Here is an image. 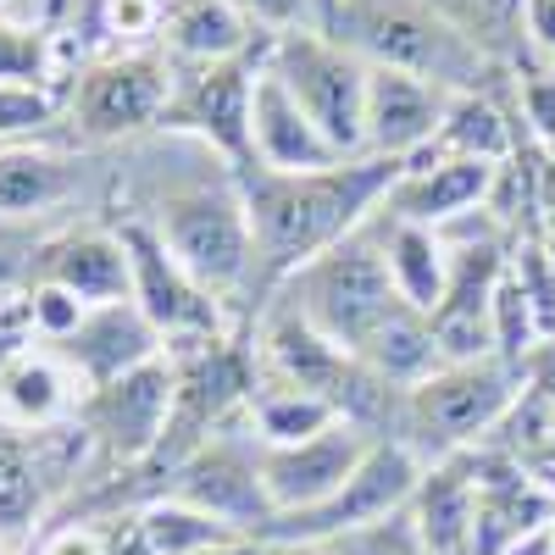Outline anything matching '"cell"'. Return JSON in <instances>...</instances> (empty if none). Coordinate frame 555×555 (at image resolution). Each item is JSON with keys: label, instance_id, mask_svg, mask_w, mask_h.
Masks as SVG:
<instances>
[{"label": "cell", "instance_id": "cell-19", "mask_svg": "<svg viewBox=\"0 0 555 555\" xmlns=\"http://www.w3.org/2000/svg\"><path fill=\"white\" fill-rule=\"evenodd\" d=\"M411 522L423 533L428 555H473V512H478V483L467 455H444L423 467V483L411 494Z\"/></svg>", "mask_w": 555, "mask_h": 555}, {"label": "cell", "instance_id": "cell-37", "mask_svg": "<svg viewBox=\"0 0 555 555\" xmlns=\"http://www.w3.org/2000/svg\"><path fill=\"white\" fill-rule=\"evenodd\" d=\"M522 44L555 67V0H528L522 7Z\"/></svg>", "mask_w": 555, "mask_h": 555}, {"label": "cell", "instance_id": "cell-25", "mask_svg": "<svg viewBox=\"0 0 555 555\" xmlns=\"http://www.w3.org/2000/svg\"><path fill=\"white\" fill-rule=\"evenodd\" d=\"M44 505V467L34 434L0 423V539H23Z\"/></svg>", "mask_w": 555, "mask_h": 555}, {"label": "cell", "instance_id": "cell-8", "mask_svg": "<svg viewBox=\"0 0 555 555\" xmlns=\"http://www.w3.org/2000/svg\"><path fill=\"white\" fill-rule=\"evenodd\" d=\"M261 56H228V62H172V89L162 128L195 133L211 151H222L228 172L250 167V95H256Z\"/></svg>", "mask_w": 555, "mask_h": 555}, {"label": "cell", "instance_id": "cell-4", "mask_svg": "<svg viewBox=\"0 0 555 555\" xmlns=\"http://www.w3.org/2000/svg\"><path fill=\"white\" fill-rule=\"evenodd\" d=\"M261 67L284 78V89L300 101V112L322 128V139L350 162L366 156V67L350 44H339L328 28L278 34L261 44Z\"/></svg>", "mask_w": 555, "mask_h": 555}, {"label": "cell", "instance_id": "cell-9", "mask_svg": "<svg viewBox=\"0 0 555 555\" xmlns=\"http://www.w3.org/2000/svg\"><path fill=\"white\" fill-rule=\"evenodd\" d=\"M172 411H178V366L172 356H156L106 389H89L78 405V423L117 461H145L172 434Z\"/></svg>", "mask_w": 555, "mask_h": 555}, {"label": "cell", "instance_id": "cell-21", "mask_svg": "<svg viewBox=\"0 0 555 555\" xmlns=\"http://www.w3.org/2000/svg\"><path fill=\"white\" fill-rule=\"evenodd\" d=\"M73 405H83L78 378L51 345L44 350L34 345L28 356H17L7 373H0V423L7 428H23V434L56 428V423H67Z\"/></svg>", "mask_w": 555, "mask_h": 555}, {"label": "cell", "instance_id": "cell-7", "mask_svg": "<svg viewBox=\"0 0 555 555\" xmlns=\"http://www.w3.org/2000/svg\"><path fill=\"white\" fill-rule=\"evenodd\" d=\"M423 467H428V461L416 455L405 439H378L373 450L361 455V467L345 478V489L334 500H322L317 512H300V517H278L261 539L267 544H284V539H295V544H328V539L356 533L366 522H384V517H395V512L411 505L416 483H423Z\"/></svg>", "mask_w": 555, "mask_h": 555}, {"label": "cell", "instance_id": "cell-16", "mask_svg": "<svg viewBox=\"0 0 555 555\" xmlns=\"http://www.w3.org/2000/svg\"><path fill=\"white\" fill-rule=\"evenodd\" d=\"M489 183H494V162H461V156H439V151H423L411 156L395 178V190L384 195V217H400V222H423V228H444L455 217H467L473 206L483 211L489 201Z\"/></svg>", "mask_w": 555, "mask_h": 555}, {"label": "cell", "instance_id": "cell-33", "mask_svg": "<svg viewBox=\"0 0 555 555\" xmlns=\"http://www.w3.org/2000/svg\"><path fill=\"white\" fill-rule=\"evenodd\" d=\"M250 28L267 39L278 34H300V28H328V0H228Z\"/></svg>", "mask_w": 555, "mask_h": 555}, {"label": "cell", "instance_id": "cell-32", "mask_svg": "<svg viewBox=\"0 0 555 555\" xmlns=\"http://www.w3.org/2000/svg\"><path fill=\"white\" fill-rule=\"evenodd\" d=\"M28 317H34V334H39L44 345H67V339L83 328L89 306H83L73 289H62V284H44V278H34V289H28Z\"/></svg>", "mask_w": 555, "mask_h": 555}, {"label": "cell", "instance_id": "cell-15", "mask_svg": "<svg viewBox=\"0 0 555 555\" xmlns=\"http://www.w3.org/2000/svg\"><path fill=\"white\" fill-rule=\"evenodd\" d=\"M444 106H450V89L395 67H373L366 73V156H384V162L423 156L444 122Z\"/></svg>", "mask_w": 555, "mask_h": 555}, {"label": "cell", "instance_id": "cell-28", "mask_svg": "<svg viewBox=\"0 0 555 555\" xmlns=\"http://www.w3.org/2000/svg\"><path fill=\"white\" fill-rule=\"evenodd\" d=\"M428 7L489 62L512 56L522 44V7L528 0H428Z\"/></svg>", "mask_w": 555, "mask_h": 555}, {"label": "cell", "instance_id": "cell-46", "mask_svg": "<svg viewBox=\"0 0 555 555\" xmlns=\"http://www.w3.org/2000/svg\"><path fill=\"white\" fill-rule=\"evenodd\" d=\"M328 7H334V0H328Z\"/></svg>", "mask_w": 555, "mask_h": 555}, {"label": "cell", "instance_id": "cell-20", "mask_svg": "<svg viewBox=\"0 0 555 555\" xmlns=\"http://www.w3.org/2000/svg\"><path fill=\"white\" fill-rule=\"evenodd\" d=\"M373 240L389 261V278H395V295L405 306H416L423 317L439 311L444 300V284H450V240L439 228H423V222H400V217H373Z\"/></svg>", "mask_w": 555, "mask_h": 555}, {"label": "cell", "instance_id": "cell-42", "mask_svg": "<svg viewBox=\"0 0 555 555\" xmlns=\"http://www.w3.org/2000/svg\"><path fill=\"white\" fill-rule=\"evenodd\" d=\"M201 555H267V539H228V544H211Z\"/></svg>", "mask_w": 555, "mask_h": 555}, {"label": "cell", "instance_id": "cell-13", "mask_svg": "<svg viewBox=\"0 0 555 555\" xmlns=\"http://www.w3.org/2000/svg\"><path fill=\"white\" fill-rule=\"evenodd\" d=\"M167 89L172 67H162L156 56H112L89 67L83 83L73 89V117L89 139H122L133 128L162 122Z\"/></svg>", "mask_w": 555, "mask_h": 555}, {"label": "cell", "instance_id": "cell-5", "mask_svg": "<svg viewBox=\"0 0 555 555\" xmlns=\"http://www.w3.org/2000/svg\"><path fill=\"white\" fill-rule=\"evenodd\" d=\"M295 295L289 306L311 322L317 334H328L339 350H361V339L378 328V322L400 306L395 295V278H389V261L373 240V228L350 234L345 245H334L328 256H317L311 267H300L295 278Z\"/></svg>", "mask_w": 555, "mask_h": 555}, {"label": "cell", "instance_id": "cell-43", "mask_svg": "<svg viewBox=\"0 0 555 555\" xmlns=\"http://www.w3.org/2000/svg\"><path fill=\"white\" fill-rule=\"evenodd\" d=\"M267 555H328V544H295V539H284V544H267Z\"/></svg>", "mask_w": 555, "mask_h": 555}, {"label": "cell", "instance_id": "cell-23", "mask_svg": "<svg viewBox=\"0 0 555 555\" xmlns=\"http://www.w3.org/2000/svg\"><path fill=\"white\" fill-rule=\"evenodd\" d=\"M162 39L172 44V62H228L250 56L256 28L228 0H162Z\"/></svg>", "mask_w": 555, "mask_h": 555}, {"label": "cell", "instance_id": "cell-6", "mask_svg": "<svg viewBox=\"0 0 555 555\" xmlns=\"http://www.w3.org/2000/svg\"><path fill=\"white\" fill-rule=\"evenodd\" d=\"M156 234L167 256L217 300L234 295L256 267V228L240 183H217V190L201 183V190L167 195L156 211Z\"/></svg>", "mask_w": 555, "mask_h": 555}, {"label": "cell", "instance_id": "cell-1", "mask_svg": "<svg viewBox=\"0 0 555 555\" xmlns=\"http://www.w3.org/2000/svg\"><path fill=\"white\" fill-rule=\"evenodd\" d=\"M405 162L384 156H350L322 172H267L240 167L234 183L245 195L250 228H256V261L267 278H295L317 256H328L350 234H361L378 217L384 195L395 190Z\"/></svg>", "mask_w": 555, "mask_h": 555}, {"label": "cell", "instance_id": "cell-3", "mask_svg": "<svg viewBox=\"0 0 555 555\" xmlns=\"http://www.w3.org/2000/svg\"><path fill=\"white\" fill-rule=\"evenodd\" d=\"M522 395V373L494 356L483 361H444L439 373H428L416 389L400 400V439L411 450H434V461L478 450L494 439L505 423V411Z\"/></svg>", "mask_w": 555, "mask_h": 555}, {"label": "cell", "instance_id": "cell-17", "mask_svg": "<svg viewBox=\"0 0 555 555\" xmlns=\"http://www.w3.org/2000/svg\"><path fill=\"white\" fill-rule=\"evenodd\" d=\"M83 389H106L117 384L122 373L145 366L162 356V334L151 328V317L139 311L133 300H112V306H89L83 328L67 339V345H51Z\"/></svg>", "mask_w": 555, "mask_h": 555}, {"label": "cell", "instance_id": "cell-26", "mask_svg": "<svg viewBox=\"0 0 555 555\" xmlns=\"http://www.w3.org/2000/svg\"><path fill=\"white\" fill-rule=\"evenodd\" d=\"M345 416L311 395V389H289V384H272L261 395H250V428H256V444H300V439H317L328 434Z\"/></svg>", "mask_w": 555, "mask_h": 555}, {"label": "cell", "instance_id": "cell-40", "mask_svg": "<svg viewBox=\"0 0 555 555\" xmlns=\"http://www.w3.org/2000/svg\"><path fill=\"white\" fill-rule=\"evenodd\" d=\"M539 234H555V172L544 167V195H539Z\"/></svg>", "mask_w": 555, "mask_h": 555}, {"label": "cell", "instance_id": "cell-27", "mask_svg": "<svg viewBox=\"0 0 555 555\" xmlns=\"http://www.w3.org/2000/svg\"><path fill=\"white\" fill-rule=\"evenodd\" d=\"M67 195V162L51 151H28V145H7L0 151V217L17 211H39Z\"/></svg>", "mask_w": 555, "mask_h": 555}, {"label": "cell", "instance_id": "cell-22", "mask_svg": "<svg viewBox=\"0 0 555 555\" xmlns=\"http://www.w3.org/2000/svg\"><path fill=\"white\" fill-rule=\"evenodd\" d=\"M39 278L73 289L83 306H112V300H128V289H133L128 250L117 234H67L56 245H44Z\"/></svg>", "mask_w": 555, "mask_h": 555}, {"label": "cell", "instance_id": "cell-30", "mask_svg": "<svg viewBox=\"0 0 555 555\" xmlns=\"http://www.w3.org/2000/svg\"><path fill=\"white\" fill-rule=\"evenodd\" d=\"M44 78H51V39L0 12V83L44 89Z\"/></svg>", "mask_w": 555, "mask_h": 555}, {"label": "cell", "instance_id": "cell-14", "mask_svg": "<svg viewBox=\"0 0 555 555\" xmlns=\"http://www.w3.org/2000/svg\"><path fill=\"white\" fill-rule=\"evenodd\" d=\"M167 494L195 505L206 517H217L222 528H234L245 539H261L272 528V500L261 489V467H256V455H240V450H222V444L195 450L178 467Z\"/></svg>", "mask_w": 555, "mask_h": 555}, {"label": "cell", "instance_id": "cell-10", "mask_svg": "<svg viewBox=\"0 0 555 555\" xmlns=\"http://www.w3.org/2000/svg\"><path fill=\"white\" fill-rule=\"evenodd\" d=\"M117 240L128 250V278L133 289L128 300L151 317V328L172 345H190V339H222V311H217V295H206L190 272H183L156 228L145 222H122Z\"/></svg>", "mask_w": 555, "mask_h": 555}, {"label": "cell", "instance_id": "cell-34", "mask_svg": "<svg viewBox=\"0 0 555 555\" xmlns=\"http://www.w3.org/2000/svg\"><path fill=\"white\" fill-rule=\"evenodd\" d=\"M56 117V101L44 89H28V83H0V145H12L23 133H39L51 128Z\"/></svg>", "mask_w": 555, "mask_h": 555}, {"label": "cell", "instance_id": "cell-44", "mask_svg": "<svg viewBox=\"0 0 555 555\" xmlns=\"http://www.w3.org/2000/svg\"><path fill=\"white\" fill-rule=\"evenodd\" d=\"M539 245H544V256H550V267H555V234H539Z\"/></svg>", "mask_w": 555, "mask_h": 555}, {"label": "cell", "instance_id": "cell-11", "mask_svg": "<svg viewBox=\"0 0 555 555\" xmlns=\"http://www.w3.org/2000/svg\"><path fill=\"white\" fill-rule=\"evenodd\" d=\"M373 444H378V434H366L356 423H334L328 434L300 439V444H256V467H261V489L272 500V522L317 512L322 500H334Z\"/></svg>", "mask_w": 555, "mask_h": 555}, {"label": "cell", "instance_id": "cell-31", "mask_svg": "<svg viewBox=\"0 0 555 555\" xmlns=\"http://www.w3.org/2000/svg\"><path fill=\"white\" fill-rule=\"evenodd\" d=\"M328 555H428V550H423V533H416L411 512H395L384 522H366L356 533L328 539Z\"/></svg>", "mask_w": 555, "mask_h": 555}, {"label": "cell", "instance_id": "cell-39", "mask_svg": "<svg viewBox=\"0 0 555 555\" xmlns=\"http://www.w3.org/2000/svg\"><path fill=\"white\" fill-rule=\"evenodd\" d=\"M44 555H106V539L95 528H62L51 544H44Z\"/></svg>", "mask_w": 555, "mask_h": 555}, {"label": "cell", "instance_id": "cell-36", "mask_svg": "<svg viewBox=\"0 0 555 555\" xmlns=\"http://www.w3.org/2000/svg\"><path fill=\"white\" fill-rule=\"evenodd\" d=\"M34 317H28V295H7L0 300V373L17 361V356H28L34 350Z\"/></svg>", "mask_w": 555, "mask_h": 555}, {"label": "cell", "instance_id": "cell-24", "mask_svg": "<svg viewBox=\"0 0 555 555\" xmlns=\"http://www.w3.org/2000/svg\"><path fill=\"white\" fill-rule=\"evenodd\" d=\"M439 156H461V162H512L517 156V133L512 122H505V112L483 95V89H467V95H450L444 106V122L434 133Z\"/></svg>", "mask_w": 555, "mask_h": 555}, {"label": "cell", "instance_id": "cell-2", "mask_svg": "<svg viewBox=\"0 0 555 555\" xmlns=\"http://www.w3.org/2000/svg\"><path fill=\"white\" fill-rule=\"evenodd\" d=\"M328 34L366 62V67H395L411 78H428L450 95H467L494 67L483 51H473L428 0H334Z\"/></svg>", "mask_w": 555, "mask_h": 555}, {"label": "cell", "instance_id": "cell-35", "mask_svg": "<svg viewBox=\"0 0 555 555\" xmlns=\"http://www.w3.org/2000/svg\"><path fill=\"white\" fill-rule=\"evenodd\" d=\"M522 117H528V133L544 156V167L555 172V78H528L522 83Z\"/></svg>", "mask_w": 555, "mask_h": 555}, {"label": "cell", "instance_id": "cell-12", "mask_svg": "<svg viewBox=\"0 0 555 555\" xmlns=\"http://www.w3.org/2000/svg\"><path fill=\"white\" fill-rule=\"evenodd\" d=\"M505 278V245L500 240H450V284L434 322V339L444 361H483L494 356V328H489V306Z\"/></svg>", "mask_w": 555, "mask_h": 555}, {"label": "cell", "instance_id": "cell-45", "mask_svg": "<svg viewBox=\"0 0 555 555\" xmlns=\"http://www.w3.org/2000/svg\"><path fill=\"white\" fill-rule=\"evenodd\" d=\"M550 544H555V517H550Z\"/></svg>", "mask_w": 555, "mask_h": 555}, {"label": "cell", "instance_id": "cell-38", "mask_svg": "<svg viewBox=\"0 0 555 555\" xmlns=\"http://www.w3.org/2000/svg\"><path fill=\"white\" fill-rule=\"evenodd\" d=\"M522 389H533V395H544V400L555 405V334L539 339L533 356L522 361Z\"/></svg>", "mask_w": 555, "mask_h": 555}, {"label": "cell", "instance_id": "cell-41", "mask_svg": "<svg viewBox=\"0 0 555 555\" xmlns=\"http://www.w3.org/2000/svg\"><path fill=\"white\" fill-rule=\"evenodd\" d=\"M505 555H555V544H550V522L539 528V533H528V539H517Z\"/></svg>", "mask_w": 555, "mask_h": 555}, {"label": "cell", "instance_id": "cell-29", "mask_svg": "<svg viewBox=\"0 0 555 555\" xmlns=\"http://www.w3.org/2000/svg\"><path fill=\"white\" fill-rule=\"evenodd\" d=\"M139 528H145V544H151V555H201V550H211V544L245 539V533L222 528L217 517L195 512V505H183V500H172V494L151 500L145 512H139Z\"/></svg>", "mask_w": 555, "mask_h": 555}, {"label": "cell", "instance_id": "cell-18", "mask_svg": "<svg viewBox=\"0 0 555 555\" xmlns=\"http://www.w3.org/2000/svg\"><path fill=\"white\" fill-rule=\"evenodd\" d=\"M250 162L267 172H322L339 167L345 156L322 139V128L300 112V101L284 89L278 73H256V95H250Z\"/></svg>", "mask_w": 555, "mask_h": 555}]
</instances>
